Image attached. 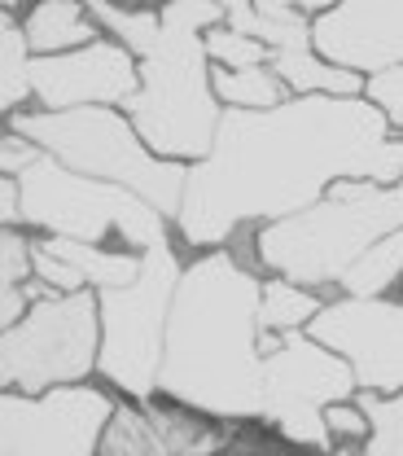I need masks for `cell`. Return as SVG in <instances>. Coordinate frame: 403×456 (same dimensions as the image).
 I'll list each match as a JSON object with an SVG mask.
<instances>
[{
    "label": "cell",
    "mask_w": 403,
    "mask_h": 456,
    "mask_svg": "<svg viewBox=\"0 0 403 456\" xmlns=\"http://www.w3.org/2000/svg\"><path fill=\"white\" fill-rule=\"evenodd\" d=\"M27 312H31V294L22 285H0V334L27 321Z\"/></svg>",
    "instance_id": "28"
},
{
    "label": "cell",
    "mask_w": 403,
    "mask_h": 456,
    "mask_svg": "<svg viewBox=\"0 0 403 456\" xmlns=\"http://www.w3.org/2000/svg\"><path fill=\"white\" fill-rule=\"evenodd\" d=\"M4 132L27 136L31 145H40L49 159H58L61 167L79 171L88 180H106L118 189H132L136 198H145L149 207H158L175 224L180 207H184V189H189V167L184 163H163L132 127V118L123 110L106 106H84V110H22L4 118Z\"/></svg>",
    "instance_id": "5"
},
{
    "label": "cell",
    "mask_w": 403,
    "mask_h": 456,
    "mask_svg": "<svg viewBox=\"0 0 403 456\" xmlns=\"http://www.w3.org/2000/svg\"><path fill=\"white\" fill-rule=\"evenodd\" d=\"M40 145H31L27 136H13V132H0V175H22L31 163H40Z\"/></svg>",
    "instance_id": "26"
},
{
    "label": "cell",
    "mask_w": 403,
    "mask_h": 456,
    "mask_svg": "<svg viewBox=\"0 0 403 456\" xmlns=\"http://www.w3.org/2000/svg\"><path fill=\"white\" fill-rule=\"evenodd\" d=\"M229 22V0H172L163 4V45L141 61V88L123 106L136 136L163 159L197 167L211 159L224 102L215 97V66L206 31Z\"/></svg>",
    "instance_id": "3"
},
{
    "label": "cell",
    "mask_w": 403,
    "mask_h": 456,
    "mask_svg": "<svg viewBox=\"0 0 403 456\" xmlns=\"http://www.w3.org/2000/svg\"><path fill=\"white\" fill-rule=\"evenodd\" d=\"M36 246L70 273L75 289H97V294L127 289L145 268V255L123 250V246H88V241H66V237H36Z\"/></svg>",
    "instance_id": "14"
},
{
    "label": "cell",
    "mask_w": 403,
    "mask_h": 456,
    "mask_svg": "<svg viewBox=\"0 0 403 456\" xmlns=\"http://www.w3.org/2000/svg\"><path fill=\"white\" fill-rule=\"evenodd\" d=\"M338 180H403V136L368 97H294L277 110H229L206 163L189 167L175 241L224 250L329 198Z\"/></svg>",
    "instance_id": "1"
},
{
    "label": "cell",
    "mask_w": 403,
    "mask_h": 456,
    "mask_svg": "<svg viewBox=\"0 0 403 456\" xmlns=\"http://www.w3.org/2000/svg\"><path fill=\"white\" fill-rule=\"evenodd\" d=\"M118 395L106 382L44 395L0 391V456H101Z\"/></svg>",
    "instance_id": "9"
},
{
    "label": "cell",
    "mask_w": 403,
    "mask_h": 456,
    "mask_svg": "<svg viewBox=\"0 0 403 456\" xmlns=\"http://www.w3.org/2000/svg\"><path fill=\"white\" fill-rule=\"evenodd\" d=\"M272 70L289 88V97H364L368 79L351 75L343 66H329L311 49V40H298L272 53Z\"/></svg>",
    "instance_id": "16"
},
{
    "label": "cell",
    "mask_w": 403,
    "mask_h": 456,
    "mask_svg": "<svg viewBox=\"0 0 403 456\" xmlns=\"http://www.w3.org/2000/svg\"><path fill=\"white\" fill-rule=\"evenodd\" d=\"M325 294L302 289L281 277H263V298H259V330L263 334H307L311 321L325 312Z\"/></svg>",
    "instance_id": "19"
},
{
    "label": "cell",
    "mask_w": 403,
    "mask_h": 456,
    "mask_svg": "<svg viewBox=\"0 0 403 456\" xmlns=\"http://www.w3.org/2000/svg\"><path fill=\"white\" fill-rule=\"evenodd\" d=\"M364 97H368L377 110L386 114V118L403 114V70H391V75H377V79H368Z\"/></svg>",
    "instance_id": "27"
},
{
    "label": "cell",
    "mask_w": 403,
    "mask_h": 456,
    "mask_svg": "<svg viewBox=\"0 0 403 456\" xmlns=\"http://www.w3.org/2000/svg\"><path fill=\"white\" fill-rule=\"evenodd\" d=\"M27 9L31 4H22V0H0V114L4 118L36 106V93H31L36 53H31L27 31H22Z\"/></svg>",
    "instance_id": "17"
},
{
    "label": "cell",
    "mask_w": 403,
    "mask_h": 456,
    "mask_svg": "<svg viewBox=\"0 0 403 456\" xmlns=\"http://www.w3.org/2000/svg\"><path fill=\"white\" fill-rule=\"evenodd\" d=\"M36 281V237L27 228H0V285Z\"/></svg>",
    "instance_id": "24"
},
{
    "label": "cell",
    "mask_w": 403,
    "mask_h": 456,
    "mask_svg": "<svg viewBox=\"0 0 403 456\" xmlns=\"http://www.w3.org/2000/svg\"><path fill=\"white\" fill-rule=\"evenodd\" d=\"M263 273L237 250L189 255L175 289L158 395L220 421H263L268 373L259 330Z\"/></svg>",
    "instance_id": "2"
},
{
    "label": "cell",
    "mask_w": 403,
    "mask_h": 456,
    "mask_svg": "<svg viewBox=\"0 0 403 456\" xmlns=\"http://www.w3.org/2000/svg\"><path fill=\"white\" fill-rule=\"evenodd\" d=\"M206 57L215 70H254V66H272V49L254 36H241L229 27L206 31Z\"/></svg>",
    "instance_id": "23"
},
{
    "label": "cell",
    "mask_w": 403,
    "mask_h": 456,
    "mask_svg": "<svg viewBox=\"0 0 403 456\" xmlns=\"http://www.w3.org/2000/svg\"><path fill=\"white\" fill-rule=\"evenodd\" d=\"M101 36H110L123 45L136 61L154 53L163 45V4H106V0H88Z\"/></svg>",
    "instance_id": "18"
},
{
    "label": "cell",
    "mask_w": 403,
    "mask_h": 456,
    "mask_svg": "<svg viewBox=\"0 0 403 456\" xmlns=\"http://www.w3.org/2000/svg\"><path fill=\"white\" fill-rule=\"evenodd\" d=\"M403 228V180H338L325 202L254 232L263 277H281L325 298H338L343 277L391 232Z\"/></svg>",
    "instance_id": "4"
},
{
    "label": "cell",
    "mask_w": 403,
    "mask_h": 456,
    "mask_svg": "<svg viewBox=\"0 0 403 456\" xmlns=\"http://www.w3.org/2000/svg\"><path fill=\"white\" fill-rule=\"evenodd\" d=\"M22 189V228L31 237H66L88 246H123V250H154L158 241H172L175 224L136 198L132 189H118L106 180H88L79 171L61 167L58 159L40 154V163L13 175Z\"/></svg>",
    "instance_id": "6"
},
{
    "label": "cell",
    "mask_w": 403,
    "mask_h": 456,
    "mask_svg": "<svg viewBox=\"0 0 403 456\" xmlns=\"http://www.w3.org/2000/svg\"><path fill=\"white\" fill-rule=\"evenodd\" d=\"M22 31L36 57H61L101 40V27L88 0H36L22 18Z\"/></svg>",
    "instance_id": "15"
},
{
    "label": "cell",
    "mask_w": 403,
    "mask_h": 456,
    "mask_svg": "<svg viewBox=\"0 0 403 456\" xmlns=\"http://www.w3.org/2000/svg\"><path fill=\"white\" fill-rule=\"evenodd\" d=\"M101 369V298L97 289L31 303L27 321L0 334V391L44 395L97 382Z\"/></svg>",
    "instance_id": "8"
},
{
    "label": "cell",
    "mask_w": 403,
    "mask_h": 456,
    "mask_svg": "<svg viewBox=\"0 0 403 456\" xmlns=\"http://www.w3.org/2000/svg\"><path fill=\"white\" fill-rule=\"evenodd\" d=\"M403 289V228L377 241L351 273L343 277V298H391Z\"/></svg>",
    "instance_id": "20"
},
{
    "label": "cell",
    "mask_w": 403,
    "mask_h": 456,
    "mask_svg": "<svg viewBox=\"0 0 403 456\" xmlns=\"http://www.w3.org/2000/svg\"><path fill=\"white\" fill-rule=\"evenodd\" d=\"M136 88H141V61L110 36H101L75 53L36 57V66H31L36 110L49 114L84 110V106L123 110L136 97Z\"/></svg>",
    "instance_id": "12"
},
{
    "label": "cell",
    "mask_w": 403,
    "mask_h": 456,
    "mask_svg": "<svg viewBox=\"0 0 403 456\" xmlns=\"http://www.w3.org/2000/svg\"><path fill=\"white\" fill-rule=\"evenodd\" d=\"M237 426L241 421H220L163 395L149 403L118 399L101 456H232Z\"/></svg>",
    "instance_id": "11"
},
{
    "label": "cell",
    "mask_w": 403,
    "mask_h": 456,
    "mask_svg": "<svg viewBox=\"0 0 403 456\" xmlns=\"http://www.w3.org/2000/svg\"><path fill=\"white\" fill-rule=\"evenodd\" d=\"M311 49L359 79L403 70V0H329L311 22Z\"/></svg>",
    "instance_id": "13"
},
{
    "label": "cell",
    "mask_w": 403,
    "mask_h": 456,
    "mask_svg": "<svg viewBox=\"0 0 403 456\" xmlns=\"http://www.w3.org/2000/svg\"><path fill=\"white\" fill-rule=\"evenodd\" d=\"M189 250L180 241H158L145 250V268L127 289H106L101 298V369L97 382H106L127 403L158 399V373L167 351V321L180 277H184Z\"/></svg>",
    "instance_id": "7"
},
{
    "label": "cell",
    "mask_w": 403,
    "mask_h": 456,
    "mask_svg": "<svg viewBox=\"0 0 403 456\" xmlns=\"http://www.w3.org/2000/svg\"><path fill=\"white\" fill-rule=\"evenodd\" d=\"M373 435L364 444L368 456H403V395H355Z\"/></svg>",
    "instance_id": "22"
},
{
    "label": "cell",
    "mask_w": 403,
    "mask_h": 456,
    "mask_svg": "<svg viewBox=\"0 0 403 456\" xmlns=\"http://www.w3.org/2000/svg\"><path fill=\"white\" fill-rule=\"evenodd\" d=\"M325 421H329V435H334L338 448H364L368 435H373V426H368V417H364V408L355 399L325 408Z\"/></svg>",
    "instance_id": "25"
},
{
    "label": "cell",
    "mask_w": 403,
    "mask_h": 456,
    "mask_svg": "<svg viewBox=\"0 0 403 456\" xmlns=\"http://www.w3.org/2000/svg\"><path fill=\"white\" fill-rule=\"evenodd\" d=\"M399 294H403V289H399Z\"/></svg>",
    "instance_id": "30"
},
{
    "label": "cell",
    "mask_w": 403,
    "mask_h": 456,
    "mask_svg": "<svg viewBox=\"0 0 403 456\" xmlns=\"http://www.w3.org/2000/svg\"><path fill=\"white\" fill-rule=\"evenodd\" d=\"M355 369L359 395H403V294L329 298L307 330Z\"/></svg>",
    "instance_id": "10"
},
{
    "label": "cell",
    "mask_w": 403,
    "mask_h": 456,
    "mask_svg": "<svg viewBox=\"0 0 403 456\" xmlns=\"http://www.w3.org/2000/svg\"><path fill=\"white\" fill-rule=\"evenodd\" d=\"M215 97L224 102V110H277L294 102L289 88L277 79L272 66H254V70H215Z\"/></svg>",
    "instance_id": "21"
},
{
    "label": "cell",
    "mask_w": 403,
    "mask_h": 456,
    "mask_svg": "<svg viewBox=\"0 0 403 456\" xmlns=\"http://www.w3.org/2000/svg\"><path fill=\"white\" fill-rule=\"evenodd\" d=\"M391 123H395V132H399V136H403V114H395V118H391Z\"/></svg>",
    "instance_id": "29"
}]
</instances>
